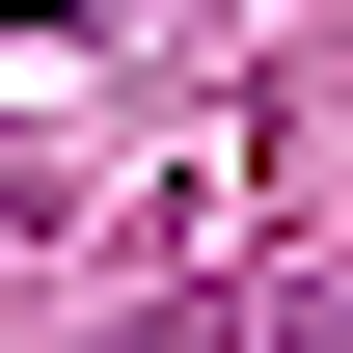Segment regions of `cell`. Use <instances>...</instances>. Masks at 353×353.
Returning <instances> with one entry per match:
<instances>
[{
	"label": "cell",
	"instance_id": "6da1fadb",
	"mask_svg": "<svg viewBox=\"0 0 353 353\" xmlns=\"http://www.w3.org/2000/svg\"><path fill=\"white\" fill-rule=\"evenodd\" d=\"M136 353H245V326H136Z\"/></svg>",
	"mask_w": 353,
	"mask_h": 353
}]
</instances>
